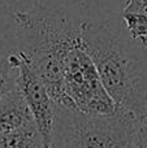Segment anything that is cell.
Masks as SVG:
<instances>
[{
  "mask_svg": "<svg viewBox=\"0 0 147 148\" xmlns=\"http://www.w3.org/2000/svg\"><path fill=\"white\" fill-rule=\"evenodd\" d=\"M142 118L117 107L111 114H89L56 104L54 148H125L133 146Z\"/></svg>",
  "mask_w": 147,
  "mask_h": 148,
  "instance_id": "2",
  "label": "cell"
},
{
  "mask_svg": "<svg viewBox=\"0 0 147 148\" xmlns=\"http://www.w3.org/2000/svg\"><path fill=\"white\" fill-rule=\"evenodd\" d=\"M35 122L25 99L18 90H13L0 100V134L9 133Z\"/></svg>",
  "mask_w": 147,
  "mask_h": 148,
  "instance_id": "6",
  "label": "cell"
},
{
  "mask_svg": "<svg viewBox=\"0 0 147 148\" xmlns=\"http://www.w3.org/2000/svg\"><path fill=\"white\" fill-rule=\"evenodd\" d=\"M12 47L0 38V100L13 90H17V68L10 61Z\"/></svg>",
  "mask_w": 147,
  "mask_h": 148,
  "instance_id": "8",
  "label": "cell"
},
{
  "mask_svg": "<svg viewBox=\"0 0 147 148\" xmlns=\"http://www.w3.org/2000/svg\"><path fill=\"white\" fill-rule=\"evenodd\" d=\"M125 148H135V147H133V146H129V147H125Z\"/></svg>",
  "mask_w": 147,
  "mask_h": 148,
  "instance_id": "11",
  "label": "cell"
},
{
  "mask_svg": "<svg viewBox=\"0 0 147 148\" xmlns=\"http://www.w3.org/2000/svg\"><path fill=\"white\" fill-rule=\"evenodd\" d=\"M64 92L76 110L89 114H111L117 104L107 92L94 61L82 46L70 52L64 70Z\"/></svg>",
  "mask_w": 147,
  "mask_h": 148,
  "instance_id": "3",
  "label": "cell"
},
{
  "mask_svg": "<svg viewBox=\"0 0 147 148\" xmlns=\"http://www.w3.org/2000/svg\"><path fill=\"white\" fill-rule=\"evenodd\" d=\"M51 148H54V147H51Z\"/></svg>",
  "mask_w": 147,
  "mask_h": 148,
  "instance_id": "12",
  "label": "cell"
},
{
  "mask_svg": "<svg viewBox=\"0 0 147 148\" xmlns=\"http://www.w3.org/2000/svg\"><path fill=\"white\" fill-rule=\"evenodd\" d=\"M0 14H1V16H8L7 13H5L4 10H3V8H1V7H0ZM9 17H10V16H9Z\"/></svg>",
  "mask_w": 147,
  "mask_h": 148,
  "instance_id": "10",
  "label": "cell"
},
{
  "mask_svg": "<svg viewBox=\"0 0 147 148\" xmlns=\"http://www.w3.org/2000/svg\"><path fill=\"white\" fill-rule=\"evenodd\" d=\"M38 5V0H0V7L8 16L17 12H25Z\"/></svg>",
  "mask_w": 147,
  "mask_h": 148,
  "instance_id": "9",
  "label": "cell"
},
{
  "mask_svg": "<svg viewBox=\"0 0 147 148\" xmlns=\"http://www.w3.org/2000/svg\"><path fill=\"white\" fill-rule=\"evenodd\" d=\"M16 65L18 72L17 90L25 99L33 114L35 125L43 139L44 148H51L54 139L56 103L54 101L44 82L31 65L27 53L17 48H16Z\"/></svg>",
  "mask_w": 147,
  "mask_h": 148,
  "instance_id": "4",
  "label": "cell"
},
{
  "mask_svg": "<svg viewBox=\"0 0 147 148\" xmlns=\"http://www.w3.org/2000/svg\"><path fill=\"white\" fill-rule=\"evenodd\" d=\"M0 148H44V143L35 122H33L0 134Z\"/></svg>",
  "mask_w": 147,
  "mask_h": 148,
  "instance_id": "7",
  "label": "cell"
},
{
  "mask_svg": "<svg viewBox=\"0 0 147 148\" xmlns=\"http://www.w3.org/2000/svg\"><path fill=\"white\" fill-rule=\"evenodd\" d=\"M81 46L117 107L147 117V51L132 40L120 16L81 23Z\"/></svg>",
  "mask_w": 147,
  "mask_h": 148,
  "instance_id": "1",
  "label": "cell"
},
{
  "mask_svg": "<svg viewBox=\"0 0 147 148\" xmlns=\"http://www.w3.org/2000/svg\"><path fill=\"white\" fill-rule=\"evenodd\" d=\"M129 0H41L39 5L67 12L80 20H108L121 14Z\"/></svg>",
  "mask_w": 147,
  "mask_h": 148,
  "instance_id": "5",
  "label": "cell"
}]
</instances>
